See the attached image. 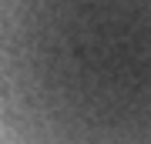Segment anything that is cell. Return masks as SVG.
Wrapping results in <instances>:
<instances>
[{"mask_svg": "<svg viewBox=\"0 0 151 144\" xmlns=\"http://www.w3.org/2000/svg\"><path fill=\"white\" fill-rule=\"evenodd\" d=\"M0 144H151V0H0Z\"/></svg>", "mask_w": 151, "mask_h": 144, "instance_id": "1", "label": "cell"}]
</instances>
